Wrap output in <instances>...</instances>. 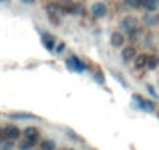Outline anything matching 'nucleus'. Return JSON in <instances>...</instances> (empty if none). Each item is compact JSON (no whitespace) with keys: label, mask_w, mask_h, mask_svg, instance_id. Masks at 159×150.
<instances>
[{"label":"nucleus","mask_w":159,"mask_h":150,"mask_svg":"<svg viewBox=\"0 0 159 150\" xmlns=\"http://www.w3.org/2000/svg\"><path fill=\"white\" fill-rule=\"evenodd\" d=\"M119 30L123 31L128 38V42H136L139 39H142V24H140V19L133 14V13H126L123 14L120 19H119Z\"/></svg>","instance_id":"nucleus-1"},{"label":"nucleus","mask_w":159,"mask_h":150,"mask_svg":"<svg viewBox=\"0 0 159 150\" xmlns=\"http://www.w3.org/2000/svg\"><path fill=\"white\" fill-rule=\"evenodd\" d=\"M111 8L109 5L105 2V0H94V2L89 5V14L95 19V21H103L109 16Z\"/></svg>","instance_id":"nucleus-2"},{"label":"nucleus","mask_w":159,"mask_h":150,"mask_svg":"<svg viewBox=\"0 0 159 150\" xmlns=\"http://www.w3.org/2000/svg\"><path fill=\"white\" fill-rule=\"evenodd\" d=\"M20 138H22V130L14 124H8L0 131V142L2 141H13L14 142V141H19Z\"/></svg>","instance_id":"nucleus-3"},{"label":"nucleus","mask_w":159,"mask_h":150,"mask_svg":"<svg viewBox=\"0 0 159 150\" xmlns=\"http://www.w3.org/2000/svg\"><path fill=\"white\" fill-rule=\"evenodd\" d=\"M137 47H136V44H133V42H128L126 45H123L122 49H120V59L123 61V64H126V66H129V64H133V61H134V58L137 56Z\"/></svg>","instance_id":"nucleus-4"},{"label":"nucleus","mask_w":159,"mask_h":150,"mask_svg":"<svg viewBox=\"0 0 159 150\" xmlns=\"http://www.w3.org/2000/svg\"><path fill=\"white\" fill-rule=\"evenodd\" d=\"M128 44V38L123 31H120L119 28L117 30H112L111 35H109V45L116 50H120L123 45Z\"/></svg>","instance_id":"nucleus-5"},{"label":"nucleus","mask_w":159,"mask_h":150,"mask_svg":"<svg viewBox=\"0 0 159 150\" xmlns=\"http://www.w3.org/2000/svg\"><path fill=\"white\" fill-rule=\"evenodd\" d=\"M66 66H67L70 70H73V72H86V70L89 69L88 63L83 61L81 58L76 56V55H70V56H67V59H66Z\"/></svg>","instance_id":"nucleus-6"},{"label":"nucleus","mask_w":159,"mask_h":150,"mask_svg":"<svg viewBox=\"0 0 159 150\" xmlns=\"http://www.w3.org/2000/svg\"><path fill=\"white\" fill-rule=\"evenodd\" d=\"M56 5L59 7L62 14H78L80 7L75 0H56Z\"/></svg>","instance_id":"nucleus-7"},{"label":"nucleus","mask_w":159,"mask_h":150,"mask_svg":"<svg viewBox=\"0 0 159 150\" xmlns=\"http://www.w3.org/2000/svg\"><path fill=\"white\" fill-rule=\"evenodd\" d=\"M39 138H41L39 130H38L36 127H33V125L25 127V128L22 130V139L28 141V142H30L31 145H34V147L39 144Z\"/></svg>","instance_id":"nucleus-8"},{"label":"nucleus","mask_w":159,"mask_h":150,"mask_svg":"<svg viewBox=\"0 0 159 150\" xmlns=\"http://www.w3.org/2000/svg\"><path fill=\"white\" fill-rule=\"evenodd\" d=\"M133 99L136 100V103H137V106L140 108V110H143V111H148V113H151V111H154L156 110V105L150 100V99H145V97H142L140 94H134L133 96Z\"/></svg>","instance_id":"nucleus-9"},{"label":"nucleus","mask_w":159,"mask_h":150,"mask_svg":"<svg viewBox=\"0 0 159 150\" xmlns=\"http://www.w3.org/2000/svg\"><path fill=\"white\" fill-rule=\"evenodd\" d=\"M41 41H42V45L48 50V52H55V47H56V39L50 35V33H47V31H41Z\"/></svg>","instance_id":"nucleus-10"},{"label":"nucleus","mask_w":159,"mask_h":150,"mask_svg":"<svg viewBox=\"0 0 159 150\" xmlns=\"http://www.w3.org/2000/svg\"><path fill=\"white\" fill-rule=\"evenodd\" d=\"M147 58H148V52H139L133 61V67L136 70H145L147 69Z\"/></svg>","instance_id":"nucleus-11"},{"label":"nucleus","mask_w":159,"mask_h":150,"mask_svg":"<svg viewBox=\"0 0 159 150\" xmlns=\"http://www.w3.org/2000/svg\"><path fill=\"white\" fill-rule=\"evenodd\" d=\"M142 11L143 13H157L159 0H142Z\"/></svg>","instance_id":"nucleus-12"},{"label":"nucleus","mask_w":159,"mask_h":150,"mask_svg":"<svg viewBox=\"0 0 159 150\" xmlns=\"http://www.w3.org/2000/svg\"><path fill=\"white\" fill-rule=\"evenodd\" d=\"M159 67V55L148 52V58H147V70H156Z\"/></svg>","instance_id":"nucleus-13"},{"label":"nucleus","mask_w":159,"mask_h":150,"mask_svg":"<svg viewBox=\"0 0 159 150\" xmlns=\"http://www.w3.org/2000/svg\"><path fill=\"white\" fill-rule=\"evenodd\" d=\"M38 145H39V150H58V144H56V141L52 139V138L41 139Z\"/></svg>","instance_id":"nucleus-14"},{"label":"nucleus","mask_w":159,"mask_h":150,"mask_svg":"<svg viewBox=\"0 0 159 150\" xmlns=\"http://www.w3.org/2000/svg\"><path fill=\"white\" fill-rule=\"evenodd\" d=\"M122 5L131 11H142V0H122Z\"/></svg>","instance_id":"nucleus-15"},{"label":"nucleus","mask_w":159,"mask_h":150,"mask_svg":"<svg viewBox=\"0 0 159 150\" xmlns=\"http://www.w3.org/2000/svg\"><path fill=\"white\" fill-rule=\"evenodd\" d=\"M64 49H66V44H64L62 41H61V42H56V47H55V53H58V55H59V53H62V52H64Z\"/></svg>","instance_id":"nucleus-16"},{"label":"nucleus","mask_w":159,"mask_h":150,"mask_svg":"<svg viewBox=\"0 0 159 150\" xmlns=\"http://www.w3.org/2000/svg\"><path fill=\"white\" fill-rule=\"evenodd\" d=\"M22 2H24V3H33L34 0H22Z\"/></svg>","instance_id":"nucleus-17"},{"label":"nucleus","mask_w":159,"mask_h":150,"mask_svg":"<svg viewBox=\"0 0 159 150\" xmlns=\"http://www.w3.org/2000/svg\"><path fill=\"white\" fill-rule=\"evenodd\" d=\"M62 150H76V148H73V147H66V148H62Z\"/></svg>","instance_id":"nucleus-18"},{"label":"nucleus","mask_w":159,"mask_h":150,"mask_svg":"<svg viewBox=\"0 0 159 150\" xmlns=\"http://www.w3.org/2000/svg\"><path fill=\"white\" fill-rule=\"evenodd\" d=\"M157 117H159V111H157Z\"/></svg>","instance_id":"nucleus-19"},{"label":"nucleus","mask_w":159,"mask_h":150,"mask_svg":"<svg viewBox=\"0 0 159 150\" xmlns=\"http://www.w3.org/2000/svg\"><path fill=\"white\" fill-rule=\"evenodd\" d=\"M0 131H2V127H0Z\"/></svg>","instance_id":"nucleus-20"}]
</instances>
